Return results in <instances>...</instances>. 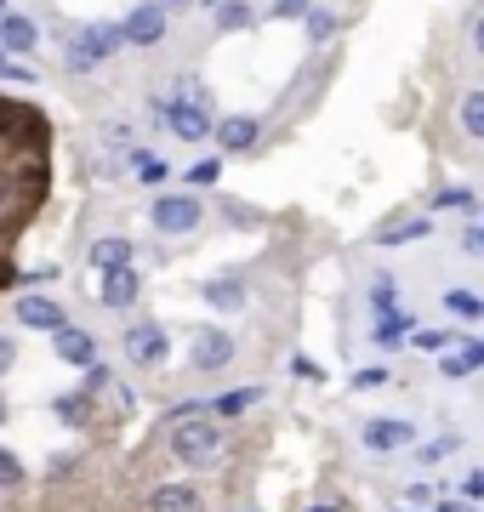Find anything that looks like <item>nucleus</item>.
<instances>
[{
	"label": "nucleus",
	"instance_id": "nucleus-11",
	"mask_svg": "<svg viewBox=\"0 0 484 512\" xmlns=\"http://www.w3.org/2000/svg\"><path fill=\"white\" fill-rule=\"evenodd\" d=\"M166 348H171V342H166V330L149 325V319L126 330V353L137 359V365H160V359H166Z\"/></svg>",
	"mask_w": 484,
	"mask_h": 512
},
{
	"label": "nucleus",
	"instance_id": "nucleus-40",
	"mask_svg": "<svg viewBox=\"0 0 484 512\" xmlns=\"http://www.w3.org/2000/svg\"><path fill=\"white\" fill-rule=\"evenodd\" d=\"M302 12H308V0H280L274 6V18H302Z\"/></svg>",
	"mask_w": 484,
	"mask_h": 512
},
{
	"label": "nucleus",
	"instance_id": "nucleus-31",
	"mask_svg": "<svg viewBox=\"0 0 484 512\" xmlns=\"http://www.w3.org/2000/svg\"><path fill=\"white\" fill-rule=\"evenodd\" d=\"M217 177H223V160H200L194 171H188V188H211Z\"/></svg>",
	"mask_w": 484,
	"mask_h": 512
},
{
	"label": "nucleus",
	"instance_id": "nucleus-23",
	"mask_svg": "<svg viewBox=\"0 0 484 512\" xmlns=\"http://www.w3.org/2000/svg\"><path fill=\"white\" fill-rule=\"evenodd\" d=\"M257 404V387H245V393H223V399L211 404V416H240V410H251Z\"/></svg>",
	"mask_w": 484,
	"mask_h": 512
},
{
	"label": "nucleus",
	"instance_id": "nucleus-44",
	"mask_svg": "<svg viewBox=\"0 0 484 512\" xmlns=\"http://www.w3.org/2000/svg\"><path fill=\"white\" fill-rule=\"evenodd\" d=\"M433 512H467L462 501H445V507H433Z\"/></svg>",
	"mask_w": 484,
	"mask_h": 512
},
{
	"label": "nucleus",
	"instance_id": "nucleus-15",
	"mask_svg": "<svg viewBox=\"0 0 484 512\" xmlns=\"http://www.w3.org/2000/svg\"><path fill=\"white\" fill-rule=\"evenodd\" d=\"M149 512H200V495L188 490V484H160L149 495Z\"/></svg>",
	"mask_w": 484,
	"mask_h": 512
},
{
	"label": "nucleus",
	"instance_id": "nucleus-38",
	"mask_svg": "<svg viewBox=\"0 0 484 512\" xmlns=\"http://www.w3.org/2000/svg\"><path fill=\"white\" fill-rule=\"evenodd\" d=\"M12 365H18V342H12V336H0V376H6Z\"/></svg>",
	"mask_w": 484,
	"mask_h": 512
},
{
	"label": "nucleus",
	"instance_id": "nucleus-36",
	"mask_svg": "<svg viewBox=\"0 0 484 512\" xmlns=\"http://www.w3.org/2000/svg\"><path fill=\"white\" fill-rule=\"evenodd\" d=\"M462 251L467 256H484V222H473V228L462 234Z\"/></svg>",
	"mask_w": 484,
	"mask_h": 512
},
{
	"label": "nucleus",
	"instance_id": "nucleus-27",
	"mask_svg": "<svg viewBox=\"0 0 484 512\" xmlns=\"http://www.w3.org/2000/svg\"><path fill=\"white\" fill-rule=\"evenodd\" d=\"M393 296H399V291H393V279L376 274V279H371V308H376V313H393Z\"/></svg>",
	"mask_w": 484,
	"mask_h": 512
},
{
	"label": "nucleus",
	"instance_id": "nucleus-25",
	"mask_svg": "<svg viewBox=\"0 0 484 512\" xmlns=\"http://www.w3.org/2000/svg\"><path fill=\"white\" fill-rule=\"evenodd\" d=\"M217 29H251V6H245V0H223V12H217Z\"/></svg>",
	"mask_w": 484,
	"mask_h": 512
},
{
	"label": "nucleus",
	"instance_id": "nucleus-12",
	"mask_svg": "<svg viewBox=\"0 0 484 512\" xmlns=\"http://www.w3.org/2000/svg\"><path fill=\"white\" fill-rule=\"evenodd\" d=\"M0 46H6V52H18V57H29L40 46L35 18H23V12H12V6H6V12H0Z\"/></svg>",
	"mask_w": 484,
	"mask_h": 512
},
{
	"label": "nucleus",
	"instance_id": "nucleus-43",
	"mask_svg": "<svg viewBox=\"0 0 484 512\" xmlns=\"http://www.w3.org/2000/svg\"><path fill=\"white\" fill-rule=\"evenodd\" d=\"M467 359H473V365H484V342H467Z\"/></svg>",
	"mask_w": 484,
	"mask_h": 512
},
{
	"label": "nucleus",
	"instance_id": "nucleus-13",
	"mask_svg": "<svg viewBox=\"0 0 484 512\" xmlns=\"http://www.w3.org/2000/svg\"><path fill=\"white\" fill-rule=\"evenodd\" d=\"M405 444H416V427L399 416H382L365 427V450H405Z\"/></svg>",
	"mask_w": 484,
	"mask_h": 512
},
{
	"label": "nucleus",
	"instance_id": "nucleus-7",
	"mask_svg": "<svg viewBox=\"0 0 484 512\" xmlns=\"http://www.w3.org/2000/svg\"><path fill=\"white\" fill-rule=\"evenodd\" d=\"M63 63H69V74H92L97 63H109V57H103L92 29H63Z\"/></svg>",
	"mask_w": 484,
	"mask_h": 512
},
{
	"label": "nucleus",
	"instance_id": "nucleus-21",
	"mask_svg": "<svg viewBox=\"0 0 484 512\" xmlns=\"http://www.w3.org/2000/svg\"><path fill=\"white\" fill-rule=\"evenodd\" d=\"M456 114H462V131H467V137H479V143H484V92H467Z\"/></svg>",
	"mask_w": 484,
	"mask_h": 512
},
{
	"label": "nucleus",
	"instance_id": "nucleus-46",
	"mask_svg": "<svg viewBox=\"0 0 484 512\" xmlns=\"http://www.w3.org/2000/svg\"><path fill=\"white\" fill-rule=\"evenodd\" d=\"M0 421H6V399H0Z\"/></svg>",
	"mask_w": 484,
	"mask_h": 512
},
{
	"label": "nucleus",
	"instance_id": "nucleus-9",
	"mask_svg": "<svg viewBox=\"0 0 484 512\" xmlns=\"http://www.w3.org/2000/svg\"><path fill=\"white\" fill-rule=\"evenodd\" d=\"M120 35L131 40V46H160V40H166V6H137V12H131L126 23H120Z\"/></svg>",
	"mask_w": 484,
	"mask_h": 512
},
{
	"label": "nucleus",
	"instance_id": "nucleus-18",
	"mask_svg": "<svg viewBox=\"0 0 484 512\" xmlns=\"http://www.w3.org/2000/svg\"><path fill=\"white\" fill-rule=\"evenodd\" d=\"M205 302H211V308H223V313L245 308V291H240V279H211V285H205Z\"/></svg>",
	"mask_w": 484,
	"mask_h": 512
},
{
	"label": "nucleus",
	"instance_id": "nucleus-47",
	"mask_svg": "<svg viewBox=\"0 0 484 512\" xmlns=\"http://www.w3.org/2000/svg\"><path fill=\"white\" fill-rule=\"evenodd\" d=\"M393 512H410V507H393Z\"/></svg>",
	"mask_w": 484,
	"mask_h": 512
},
{
	"label": "nucleus",
	"instance_id": "nucleus-6",
	"mask_svg": "<svg viewBox=\"0 0 484 512\" xmlns=\"http://www.w3.org/2000/svg\"><path fill=\"white\" fill-rule=\"evenodd\" d=\"M211 137H217V148H223V154H251V148L262 143V126L251 120V114H228V120H217V126H211Z\"/></svg>",
	"mask_w": 484,
	"mask_h": 512
},
{
	"label": "nucleus",
	"instance_id": "nucleus-24",
	"mask_svg": "<svg viewBox=\"0 0 484 512\" xmlns=\"http://www.w3.org/2000/svg\"><path fill=\"white\" fill-rule=\"evenodd\" d=\"M445 308L462 313V319H484V302L473 291H445Z\"/></svg>",
	"mask_w": 484,
	"mask_h": 512
},
{
	"label": "nucleus",
	"instance_id": "nucleus-39",
	"mask_svg": "<svg viewBox=\"0 0 484 512\" xmlns=\"http://www.w3.org/2000/svg\"><path fill=\"white\" fill-rule=\"evenodd\" d=\"M291 370H297V376H308V382H325V370H319L314 359H291Z\"/></svg>",
	"mask_w": 484,
	"mask_h": 512
},
{
	"label": "nucleus",
	"instance_id": "nucleus-3",
	"mask_svg": "<svg viewBox=\"0 0 484 512\" xmlns=\"http://www.w3.org/2000/svg\"><path fill=\"white\" fill-rule=\"evenodd\" d=\"M154 114H160V120H166V126L177 131V137H183V143H205V137H211V126H217V120H211V109L188 103L183 92L166 97V103H154Z\"/></svg>",
	"mask_w": 484,
	"mask_h": 512
},
{
	"label": "nucleus",
	"instance_id": "nucleus-4",
	"mask_svg": "<svg viewBox=\"0 0 484 512\" xmlns=\"http://www.w3.org/2000/svg\"><path fill=\"white\" fill-rule=\"evenodd\" d=\"M149 222L160 234H194L205 222V205L194 200V194H160V200L149 205Z\"/></svg>",
	"mask_w": 484,
	"mask_h": 512
},
{
	"label": "nucleus",
	"instance_id": "nucleus-20",
	"mask_svg": "<svg viewBox=\"0 0 484 512\" xmlns=\"http://www.w3.org/2000/svg\"><path fill=\"white\" fill-rule=\"evenodd\" d=\"M376 239H382V245H405V239H428V222H422V217H393V222H388V228H382Z\"/></svg>",
	"mask_w": 484,
	"mask_h": 512
},
{
	"label": "nucleus",
	"instance_id": "nucleus-37",
	"mask_svg": "<svg viewBox=\"0 0 484 512\" xmlns=\"http://www.w3.org/2000/svg\"><path fill=\"white\" fill-rule=\"evenodd\" d=\"M382 382H388V370H359V376H354V387H359V393H371V387H382Z\"/></svg>",
	"mask_w": 484,
	"mask_h": 512
},
{
	"label": "nucleus",
	"instance_id": "nucleus-8",
	"mask_svg": "<svg viewBox=\"0 0 484 512\" xmlns=\"http://www.w3.org/2000/svg\"><path fill=\"white\" fill-rule=\"evenodd\" d=\"M137 296H143V279H137V268H109V274H103V291H97V302H103L109 313H126Z\"/></svg>",
	"mask_w": 484,
	"mask_h": 512
},
{
	"label": "nucleus",
	"instance_id": "nucleus-16",
	"mask_svg": "<svg viewBox=\"0 0 484 512\" xmlns=\"http://www.w3.org/2000/svg\"><path fill=\"white\" fill-rule=\"evenodd\" d=\"M92 399H97V393H86V387H80V393H63L52 410L69 421V427H92Z\"/></svg>",
	"mask_w": 484,
	"mask_h": 512
},
{
	"label": "nucleus",
	"instance_id": "nucleus-28",
	"mask_svg": "<svg viewBox=\"0 0 484 512\" xmlns=\"http://www.w3.org/2000/svg\"><path fill=\"white\" fill-rule=\"evenodd\" d=\"M410 342H416V348H422V353H445L450 342H456V336H450V330H416Z\"/></svg>",
	"mask_w": 484,
	"mask_h": 512
},
{
	"label": "nucleus",
	"instance_id": "nucleus-29",
	"mask_svg": "<svg viewBox=\"0 0 484 512\" xmlns=\"http://www.w3.org/2000/svg\"><path fill=\"white\" fill-rule=\"evenodd\" d=\"M23 484V461L12 450H0V490H18Z\"/></svg>",
	"mask_w": 484,
	"mask_h": 512
},
{
	"label": "nucleus",
	"instance_id": "nucleus-42",
	"mask_svg": "<svg viewBox=\"0 0 484 512\" xmlns=\"http://www.w3.org/2000/svg\"><path fill=\"white\" fill-rule=\"evenodd\" d=\"M467 495H484V467H473V473H467Z\"/></svg>",
	"mask_w": 484,
	"mask_h": 512
},
{
	"label": "nucleus",
	"instance_id": "nucleus-45",
	"mask_svg": "<svg viewBox=\"0 0 484 512\" xmlns=\"http://www.w3.org/2000/svg\"><path fill=\"white\" fill-rule=\"evenodd\" d=\"M473 46H479V52H484V18H479V29H473Z\"/></svg>",
	"mask_w": 484,
	"mask_h": 512
},
{
	"label": "nucleus",
	"instance_id": "nucleus-32",
	"mask_svg": "<svg viewBox=\"0 0 484 512\" xmlns=\"http://www.w3.org/2000/svg\"><path fill=\"white\" fill-rule=\"evenodd\" d=\"M92 35H97V46H103V57H114L120 46H126V35H120L114 23H92Z\"/></svg>",
	"mask_w": 484,
	"mask_h": 512
},
{
	"label": "nucleus",
	"instance_id": "nucleus-33",
	"mask_svg": "<svg viewBox=\"0 0 484 512\" xmlns=\"http://www.w3.org/2000/svg\"><path fill=\"white\" fill-rule=\"evenodd\" d=\"M439 370H445L450 382H462V376H473V359H467V353H445V359H439Z\"/></svg>",
	"mask_w": 484,
	"mask_h": 512
},
{
	"label": "nucleus",
	"instance_id": "nucleus-30",
	"mask_svg": "<svg viewBox=\"0 0 484 512\" xmlns=\"http://www.w3.org/2000/svg\"><path fill=\"white\" fill-rule=\"evenodd\" d=\"M331 35H336V18H331V12H308V40H314V46H325Z\"/></svg>",
	"mask_w": 484,
	"mask_h": 512
},
{
	"label": "nucleus",
	"instance_id": "nucleus-5",
	"mask_svg": "<svg viewBox=\"0 0 484 512\" xmlns=\"http://www.w3.org/2000/svg\"><path fill=\"white\" fill-rule=\"evenodd\" d=\"M12 313H18L23 330H40V336H52V330L69 325V313L57 308L52 296H18V302H12Z\"/></svg>",
	"mask_w": 484,
	"mask_h": 512
},
{
	"label": "nucleus",
	"instance_id": "nucleus-1",
	"mask_svg": "<svg viewBox=\"0 0 484 512\" xmlns=\"http://www.w3.org/2000/svg\"><path fill=\"white\" fill-rule=\"evenodd\" d=\"M57 188V126L29 97L0 92V296L23 285V239Z\"/></svg>",
	"mask_w": 484,
	"mask_h": 512
},
{
	"label": "nucleus",
	"instance_id": "nucleus-22",
	"mask_svg": "<svg viewBox=\"0 0 484 512\" xmlns=\"http://www.w3.org/2000/svg\"><path fill=\"white\" fill-rule=\"evenodd\" d=\"M131 165H137L143 183H166V160H154L149 148H131Z\"/></svg>",
	"mask_w": 484,
	"mask_h": 512
},
{
	"label": "nucleus",
	"instance_id": "nucleus-10",
	"mask_svg": "<svg viewBox=\"0 0 484 512\" xmlns=\"http://www.w3.org/2000/svg\"><path fill=\"white\" fill-rule=\"evenodd\" d=\"M52 353L63 359V365H75V370L97 365V342H92V336H86L80 325H63V330H52Z\"/></svg>",
	"mask_w": 484,
	"mask_h": 512
},
{
	"label": "nucleus",
	"instance_id": "nucleus-2",
	"mask_svg": "<svg viewBox=\"0 0 484 512\" xmlns=\"http://www.w3.org/2000/svg\"><path fill=\"white\" fill-rule=\"evenodd\" d=\"M223 450V427H217V416H205V410H177L171 416V456L183 461V467H205V461Z\"/></svg>",
	"mask_w": 484,
	"mask_h": 512
},
{
	"label": "nucleus",
	"instance_id": "nucleus-17",
	"mask_svg": "<svg viewBox=\"0 0 484 512\" xmlns=\"http://www.w3.org/2000/svg\"><path fill=\"white\" fill-rule=\"evenodd\" d=\"M92 268H131V239H97L92 245Z\"/></svg>",
	"mask_w": 484,
	"mask_h": 512
},
{
	"label": "nucleus",
	"instance_id": "nucleus-41",
	"mask_svg": "<svg viewBox=\"0 0 484 512\" xmlns=\"http://www.w3.org/2000/svg\"><path fill=\"white\" fill-rule=\"evenodd\" d=\"M450 450H456V439H439V444H428L422 456H428V461H439V456H450Z\"/></svg>",
	"mask_w": 484,
	"mask_h": 512
},
{
	"label": "nucleus",
	"instance_id": "nucleus-19",
	"mask_svg": "<svg viewBox=\"0 0 484 512\" xmlns=\"http://www.w3.org/2000/svg\"><path fill=\"white\" fill-rule=\"evenodd\" d=\"M405 330H410V313H382V319H376V330H371V342H382V348H399V342H405Z\"/></svg>",
	"mask_w": 484,
	"mask_h": 512
},
{
	"label": "nucleus",
	"instance_id": "nucleus-34",
	"mask_svg": "<svg viewBox=\"0 0 484 512\" xmlns=\"http://www.w3.org/2000/svg\"><path fill=\"white\" fill-rule=\"evenodd\" d=\"M0 80H23V86H29V80H35V69H29V63H12V57L0 52Z\"/></svg>",
	"mask_w": 484,
	"mask_h": 512
},
{
	"label": "nucleus",
	"instance_id": "nucleus-35",
	"mask_svg": "<svg viewBox=\"0 0 484 512\" xmlns=\"http://www.w3.org/2000/svg\"><path fill=\"white\" fill-rule=\"evenodd\" d=\"M86 393H103V387H109V365H86Z\"/></svg>",
	"mask_w": 484,
	"mask_h": 512
},
{
	"label": "nucleus",
	"instance_id": "nucleus-14",
	"mask_svg": "<svg viewBox=\"0 0 484 512\" xmlns=\"http://www.w3.org/2000/svg\"><path fill=\"white\" fill-rule=\"evenodd\" d=\"M228 359H234V336L228 330H200L194 336V365L200 370H223Z\"/></svg>",
	"mask_w": 484,
	"mask_h": 512
},
{
	"label": "nucleus",
	"instance_id": "nucleus-48",
	"mask_svg": "<svg viewBox=\"0 0 484 512\" xmlns=\"http://www.w3.org/2000/svg\"><path fill=\"white\" fill-rule=\"evenodd\" d=\"M0 12H6V0H0Z\"/></svg>",
	"mask_w": 484,
	"mask_h": 512
},
{
	"label": "nucleus",
	"instance_id": "nucleus-26",
	"mask_svg": "<svg viewBox=\"0 0 484 512\" xmlns=\"http://www.w3.org/2000/svg\"><path fill=\"white\" fill-rule=\"evenodd\" d=\"M433 205H439V211H473V188H439V194H433Z\"/></svg>",
	"mask_w": 484,
	"mask_h": 512
}]
</instances>
